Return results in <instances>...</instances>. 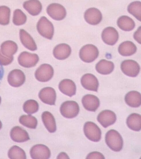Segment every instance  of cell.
I'll list each match as a JSON object with an SVG mask.
<instances>
[{"label":"cell","mask_w":141,"mask_h":159,"mask_svg":"<svg viewBox=\"0 0 141 159\" xmlns=\"http://www.w3.org/2000/svg\"><path fill=\"white\" fill-rule=\"evenodd\" d=\"M105 141L108 146L114 151H119L123 148L122 138L119 132L115 130L111 129L107 132Z\"/></svg>","instance_id":"6da1fadb"},{"label":"cell","mask_w":141,"mask_h":159,"mask_svg":"<svg viewBox=\"0 0 141 159\" xmlns=\"http://www.w3.org/2000/svg\"><path fill=\"white\" fill-rule=\"evenodd\" d=\"M39 33L42 36L49 40L53 38L54 29L52 23L45 17H41L37 25Z\"/></svg>","instance_id":"7a4b0ae2"},{"label":"cell","mask_w":141,"mask_h":159,"mask_svg":"<svg viewBox=\"0 0 141 159\" xmlns=\"http://www.w3.org/2000/svg\"><path fill=\"white\" fill-rule=\"evenodd\" d=\"M99 52L97 47L92 44H87L80 49L79 56L81 59L86 63H90L98 57Z\"/></svg>","instance_id":"3957f363"},{"label":"cell","mask_w":141,"mask_h":159,"mask_svg":"<svg viewBox=\"0 0 141 159\" xmlns=\"http://www.w3.org/2000/svg\"><path fill=\"white\" fill-rule=\"evenodd\" d=\"M61 114L67 118H73L78 114L79 107L78 103L74 101H67L63 103L60 108Z\"/></svg>","instance_id":"277c9868"},{"label":"cell","mask_w":141,"mask_h":159,"mask_svg":"<svg viewBox=\"0 0 141 159\" xmlns=\"http://www.w3.org/2000/svg\"><path fill=\"white\" fill-rule=\"evenodd\" d=\"M83 131L85 136L92 141L97 142L101 139V130L96 124L92 122L87 121L85 124Z\"/></svg>","instance_id":"5b68a950"},{"label":"cell","mask_w":141,"mask_h":159,"mask_svg":"<svg viewBox=\"0 0 141 159\" xmlns=\"http://www.w3.org/2000/svg\"><path fill=\"white\" fill-rule=\"evenodd\" d=\"M54 70L50 65L44 63L41 64L37 69L35 76L38 81L41 82H46L50 80L53 76Z\"/></svg>","instance_id":"8992f818"},{"label":"cell","mask_w":141,"mask_h":159,"mask_svg":"<svg viewBox=\"0 0 141 159\" xmlns=\"http://www.w3.org/2000/svg\"><path fill=\"white\" fill-rule=\"evenodd\" d=\"M121 68L122 72L126 75L135 77L139 73L140 67L136 61L132 59L125 60L121 63Z\"/></svg>","instance_id":"52a82bcc"},{"label":"cell","mask_w":141,"mask_h":159,"mask_svg":"<svg viewBox=\"0 0 141 159\" xmlns=\"http://www.w3.org/2000/svg\"><path fill=\"white\" fill-rule=\"evenodd\" d=\"M48 15L53 19L60 20L64 19L66 12L64 7L58 3H52L49 4L46 9Z\"/></svg>","instance_id":"ba28073f"},{"label":"cell","mask_w":141,"mask_h":159,"mask_svg":"<svg viewBox=\"0 0 141 159\" xmlns=\"http://www.w3.org/2000/svg\"><path fill=\"white\" fill-rule=\"evenodd\" d=\"M18 60L21 66L29 68L35 66L38 62L39 58L36 54L24 51L20 55Z\"/></svg>","instance_id":"9c48e42d"},{"label":"cell","mask_w":141,"mask_h":159,"mask_svg":"<svg viewBox=\"0 0 141 159\" xmlns=\"http://www.w3.org/2000/svg\"><path fill=\"white\" fill-rule=\"evenodd\" d=\"M31 158L34 159H47L51 156V152L48 147L41 144H37L33 146L30 150Z\"/></svg>","instance_id":"30bf717a"},{"label":"cell","mask_w":141,"mask_h":159,"mask_svg":"<svg viewBox=\"0 0 141 159\" xmlns=\"http://www.w3.org/2000/svg\"><path fill=\"white\" fill-rule=\"evenodd\" d=\"M97 120L104 128L113 124L117 119L116 115L113 111L108 110L102 111L98 115Z\"/></svg>","instance_id":"8fae6325"},{"label":"cell","mask_w":141,"mask_h":159,"mask_svg":"<svg viewBox=\"0 0 141 159\" xmlns=\"http://www.w3.org/2000/svg\"><path fill=\"white\" fill-rule=\"evenodd\" d=\"M39 97L43 103L49 105H54L56 99L55 89L52 87H47L42 89L39 93Z\"/></svg>","instance_id":"7c38bea8"},{"label":"cell","mask_w":141,"mask_h":159,"mask_svg":"<svg viewBox=\"0 0 141 159\" xmlns=\"http://www.w3.org/2000/svg\"><path fill=\"white\" fill-rule=\"evenodd\" d=\"M81 83L85 89L97 92L99 86V82L96 77L93 74L87 73L81 78Z\"/></svg>","instance_id":"4fadbf2b"},{"label":"cell","mask_w":141,"mask_h":159,"mask_svg":"<svg viewBox=\"0 0 141 159\" xmlns=\"http://www.w3.org/2000/svg\"><path fill=\"white\" fill-rule=\"evenodd\" d=\"M101 36L104 43L108 45H113L117 41L119 38V34L114 28L108 27L103 30Z\"/></svg>","instance_id":"5bb4252c"},{"label":"cell","mask_w":141,"mask_h":159,"mask_svg":"<svg viewBox=\"0 0 141 159\" xmlns=\"http://www.w3.org/2000/svg\"><path fill=\"white\" fill-rule=\"evenodd\" d=\"M84 18L89 24L93 25L98 24L102 19V14L98 9L94 8H89L84 14Z\"/></svg>","instance_id":"9a60e30c"},{"label":"cell","mask_w":141,"mask_h":159,"mask_svg":"<svg viewBox=\"0 0 141 159\" xmlns=\"http://www.w3.org/2000/svg\"><path fill=\"white\" fill-rule=\"evenodd\" d=\"M82 102L84 108L91 111L95 112L100 105L99 98L96 96L90 94L84 96L82 99Z\"/></svg>","instance_id":"2e32d148"},{"label":"cell","mask_w":141,"mask_h":159,"mask_svg":"<svg viewBox=\"0 0 141 159\" xmlns=\"http://www.w3.org/2000/svg\"><path fill=\"white\" fill-rule=\"evenodd\" d=\"M10 136L13 141L18 143L24 142L30 139L27 132L19 126H15L11 129Z\"/></svg>","instance_id":"e0dca14e"},{"label":"cell","mask_w":141,"mask_h":159,"mask_svg":"<svg viewBox=\"0 0 141 159\" xmlns=\"http://www.w3.org/2000/svg\"><path fill=\"white\" fill-rule=\"evenodd\" d=\"M71 50L70 46L65 43L57 45L53 50L54 56L59 60H64L67 58L70 55Z\"/></svg>","instance_id":"ac0fdd59"},{"label":"cell","mask_w":141,"mask_h":159,"mask_svg":"<svg viewBox=\"0 0 141 159\" xmlns=\"http://www.w3.org/2000/svg\"><path fill=\"white\" fill-rule=\"evenodd\" d=\"M58 87L62 93L69 97H71L76 93V86L71 80L66 79L62 80L60 82Z\"/></svg>","instance_id":"d6986e66"},{"label":"cell","mask_w":141,"mask_h":159,"mask_svg":"<svg viewBox=\"0 0 141 159\" xmlns=\"http://www.w3.org/2000/svg\"><path fill=\"white\" fill-rule=\"evenodd\" d=\"M19 35L21 43L26 48L33 51L37 49V47L35 41L26 31L22 29H20Z\"/></svg>","instance_id":"ffe728a7"},{"label":"cell","mask_w":141,"mask_h":159,"mask_svg":"<svg viewBox=\"0 0 141 159\" xmlns=\"http://www.w3.org/2000/svg\"><path fill=\"white\" fill-rule=\"evenodd\" d=\"M23 7L29 13L33 16L38 15L42 9V4L38 0L26 1L23 3Z\"/></svg>","instance_id":"44dd1931"},{"label":"cell","mask_w":141,"mask_h":159,"mask_svg":"<svg viewBox=\"0 0 141 159\" xmlns=\"http://www.w3.org/2000/svg\"><path fill=\"white\" fill-rule=\"evenodd\" d=\"M125 100L129 106L132 107H138L141 105V94L136 91H130L126 94Z\"/></svg>","instance_id":"7402d4cb"},{"label":"cell","mask_w":141,"mask_h":159,"mask_svg":"<svg viewBox=\"0 0 141 159\" xmlns=\"http://www.w3.org/2000/svg\"><path fill=\"white\" fill-rule=\"evenodd\" d=\"M41 118L44 126L49 132L53 133L56 131L55 120L51 113L47 111L44 112L42 114Z\"/></svg>","instance_id":"603a6c76"},{"label":"cell","mask_w":141,"mask_h":159,"mask_svg":"<svg viewBox=\"0 0 141 159\" xmlns=\"http://www.w3.org/2000/svg\"><path fill=\"white\" fill-rule=\"evenodd\" d=\"M118 51L121 55L127 56H131L136 51L137 47L132 42L127 41L121 43L118 47Z\"/></svg>","instance_id":"cb8c5ba5"},{"label":"cell","mask_w":141,"mask_h":159,"mask_svg":"<svg viewBox=\"0 0 141 159\" xmlns=\"http://www.w3.org/2000/svg\"><path fill=\"white\" fill-rule=\"evenodd\" d=\"M114 68V65L112 62L104 59L100 61L96 66V69L97 72L103 75L110 74Z\"/></svg>","instance_id":"d4e9b609"},{"label":"cell","mask_w":141,"mask_h":159,"mask_svg":"<svg viewBox=\"0 0 141 159\" xmlns=\"http://www.w3.org/2000/svg\"><path fill=\"white\" fill-rule=\"evenodd\" d=\"M126 124L127 126L132 130L140 131L141 128V115L136 113L130 114L127 119Z\"/></svg>","instance_id":"484cf974"},{"label":"cell","mask_w":141,"mask_h":159,"mask_svg":"<svg viewBox=\"0 0 141 159\" xmlns=\"http://www.w3.org/2000/svg\"><path fill=\"white\" fill-rule=\"evenodd\" d=\"M118 26L122 30L125 31H129L133 30L135 25L134 20L127 16H122L117 19Z\"/></svg>","instance_id":"4316f807"},{"label":"cell","mask_w":141,"mask_h":159,"mask_svg":"<svg viewBox=\"0 0 141 159\" xmlns=\"http://www.w3.org/2000/svg\"><path fill=\"white\" fill-rule=\"evenodd\" d=\"M2 53L7 57H11L17 51L18 46L14 42L7 40L3 42L1 46Z\"/></svg>","instance_id":"83f0119b"},{"label":"cell","mask_w":141,"mask_h":159,"mask_svg":"<svg viewBox=\"0 0 141 159\" xmlns=\"http://www.w3.org/2000/svg\"><path fill=\"white\" fill-rule=\"evenodd\" d=\"M20 123L23 126L31 129H35L37 125V120L31 115H23L19 119Z\"/></svg>","instance_id":"f1b7e54d"},{"label":"cell","mask_w":141,"mask_h":159,"mask_svg":"<svg viewBox=\"0 0 141 159\" xmlns=\"http://www.w3.org/2000/svg\"><path fill=\"white\" fill-rule=\"evenodd\" d=\"M8 156L10 159L26 158V156L24 151L17 145L12 146L9 150Z\"/></svg>","instance_id":"f546056e"},{"label":"cell","mask_w":141,"mask_h":159,"mask_svg":"<svg viewBox=\"0 0 141 159\" xmlns=\"http://www.w3.org/2000/svg\"><path fill=\"white\" fill-rule=\"evenodd\" d=\"M141 2L137 1L130 3L127 8L128 12L140 21L141 20Z\"/></svg>","instance_id":"4dcf8cb0"},{"label":"cell","mask_w":141,"mask_h":159,"mask_svg":"<svg viewBox=\"0 0 141 159\" xmlns=\"http://www.w3.org/2000/svg\"><path fill=\"white\" fill-rule=\"evenodd\" d=\"M39 108L37 102L33 100H29L26 101L23 105L24 111L28 114H32L37 112Z\"/></svg>","instance_id":"1f68e13d"},{"label":"cell","mask_w":141,"mask_h":159,"mask_svg":"<svg viewBox=\"0 0 141 159\" xmlns=\"http://www.w3.org/2000/svg\"><path fill=\"white\" fill-rule=\"evenodd\" d=\"M26 19V16L21 10L17 9L14 11L13 22L14 25L17 26L22 25L25 23Z\"/></svg>","instance_id":"d6a6232c"},{"label":"cell","mask_w":141,"mask_h":159,"mask_svg":"<svg viewBox=\"0 0 141 159\" xmlns=\"http://www.w3.org/2000/svg\"><path fill=\"white\" fill-rule=\"evenodd\" d=\"M10 10L5 6H0V24L6 25L9 22Z\"/></svg>","instance_id":"836d02e7"},{"label":"cell","mask_w":141,"mask_h":159,"mask_svg":"<svg viewBox=\"0 0 141 159\" xmlns=\"http://www.w3.org/2000/svg\"><path fill=\"white\" fill-rule=\"evenodd\" d=\"M86 159H105L103 155L101 153L97 151H94L89 153L87 156Z\"/></svg>","instance_id":"e575fe53"},{"label":"cell","mask_w":141,"mask_h":159,"mask_svg":"<svg viewBox=\"0 0 141 159\" xmlns=\"http://www.w3.org/2000/svg\"><path fill=\"white\" fill-rule=\"evenodd\" d=\"M13 58H7L1 55L0 53V62L3 65H7L10 63L13 60Z\"/></svg>","instance_id":"d590c367"},{"label":"cell","mask_w":141,"mask_h":159,"mask_svg":"<svg viewBox=\"0 0 141 159\" xmlns=\"http://www.w3.org/2000/svg\"><path fill=\"white\" fill-rule=\"evenodd\" d=\"M134 37L136 41L141 44V26H140L135 32Z\"/></svg>","instance_id":"8d00e7d4"},{"label":"cell","mask_w":141,"mask_h":159,"mask_svg":"<svg viewBox=\"0 0 141 159\" xmlns=\"http://www.w3.org/2000/svg\"><path fill=\"white\" fill-rule=\"evenodd\" d=\"M4 74V68L2 64L0 62V86L3 78Z\"/></svg>","instance_id":"74e56055"},{"label":"cell","mask_w":141,"mask_h":159,"mask_svg":"<svg viewBox=\"0 0 141 159\" xmlns=\"http://www.w3.org/2000/svg\"><path fill=\"white\" fill-rule=\"evenodd\" d=\"M57 158H69L68 155L64 152H61L59 154L57 157Z\"/></svg>","instance_id":"f35d334b"},{"label":"cell","mask_w":141,"mask_h":159,"mask_svg":"<svg viewBox=\"0 0 141 159\" xmlns=\"http://www.w3.org/2000/svg\"><path fill=\"white\" fill-rule=\"evenodd\" d=\"M2 124L1 121L0 120V130L1 129L2 127Z\"/></svg>","instance_id":"ab89813d"},{"label":"cell","mask_w":141,"mask_h":159,"mask_svg":"<svg viewBox=\"0 0 141 159\" xmlns=\"http://www.w3.org/2000/svg\"><path fill=\"white\" fill-rule=\"evenodd\" d=\"M1 97H0V103H1Z\"/></svg>","instance_id":"60d3db41"}]
</instances>
